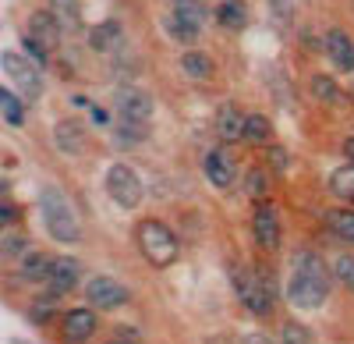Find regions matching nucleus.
Segmentation results:
<instances>
[{
    "instance_id": "f257e3e1",
    "label": "nucleus",
    "mask_w": 354,
    "mask_h": 344,
    "mask_svg": "<svg viewBox=\"0 0 354 344\" xmlns=\"http://www.w3.org/2000/svg\"><path fill=\"white\" fill-rule=\"evenodd\" d=\"M333 288V266L322 263V255L312 248H298L290 260V280L283 288V298L298 312H319L330 302Z\"/></svg>"
},
{
    "instance_id": "f03ea898",
    "label": "nucleus",
    "mask_w": 354,
    "mask_h": 344,
    "mask_svg": "<svg viewBox=\"0 0 354 344\" xmlns=\"http://www.w3.org/2000/svg\"><path fill=\"white\" fill-rule=\"evenodd\" d=\"M230 280H234V295H238V302L252 312L255 320H270L273 316V309H277L273 270H252V266L238 263L230 270Z\"/></svg>"
},
{
    "instance_id": "7ed1b4c3",
    "label": "nucleus",
    "mask_w": 354,
    "mask_h": 344,
    "mask_svg": "<svg viewBox=\"0 0 354 344\" xmlns=\"http://www.w3.org/2000/svg\"><path fill=\"white\" fill-rule=\"evenodd\" d=\"M135 245L153 270H170L181 255V242H177L174 227L160 217H142L135 224Z\"/></svg>"
},
{
    "instance_id": "20e7f679",
    "label": "nucleus",
    "mask_w": 354,
    "mask_h": 344,
    "mask_svg": "<svg viewBox=\"0 0 354 344\" xmlns=\"http://www.w3.org/2000/svg\"><path fill=\"white\" fill-rule=\"evenodd\" d=\"M39 220H43L46 235H50L53 242H61V245H75V242H82L78 213L71 210L68 195H64L61 188L46 185V188L39 192Z\"/></svg>"
},
{
    "instance_id": "39448f33",
    "label": "nucleus",
    "mask_w": 354,
    "mask_h": 344,
    "mask_svg": "<svg viewBox=\"0 0 354 344\" xmlns=\"http://www.w3.org/2000/svg\"><path fill=\"white\" fill-rule=\"evenodd\" d=\"M103 185H106V195L121 210H138L142 199H145V185H142V178L135 174L128 163H113L106 170V181Z\"/></svg>"
},
{
    "instance_id": "423d86ee",
    "label": "nucleus",
    "mask_w": 354,
    "mask_h": 344,
    "mask_svg": "<svg viewBox=\"0 0 354 344\" xmlns=\"http://www.w3.org/2000/svg\"><path fill=\"white\" fill-rule=\"evenodd\" d=\"M100 330V312L93 305H75L64 309L61 320H57V337L61 344H88Z\"/></svg>"
},
{
    "instance_id": "0eeeda50",
    "label": "nucleus",
    "mask_w": 354,
    "mask_h": 344,
    "mask_svg": "<svg viewBox=\"0 0 354 344\" xmlns=\"http://www.w3.org/2000/svg\"><path fill=\"white\" fill-rule=\"evenodd\" d=\"M131 302V291L124 288L117 277L110 273H96L85 280V305H93L96 312H113V309H124Z\"/></svg>"
},
{
    "instance_id": "6e6552de",
    "label": "nucleus",
    "mask_w": 354,
    "mask_h": 344,
    "mask_svg": "<svg viewBox=\"0 0 354 344\" xmlns=\"http://www.w3.org/2000/svg\"><path fill=\"white\" fill-rule=\"evenodd\" d=\"M4 75L15 82V89L28 100V103H36L43 96V78H39V68L28 61V57L15 53V50H4Z\"/></svg>"
},
{
    "instance_id": "1a4fd4ad",
    "label": "nucleus",
    "mask_w": 354,
    "mask_h": 344,
    "mask_svg": "<svg viewBox=\"0 0 354 344\" xmlns=\"http://www.w3.org/2000/svg\"><path fill=\"white\" fill-rule=\"evenodd\" d=\"M252 238L262 252H277L280 242H283V231H280V213L277 206L266 199V203H255L252 210Z\"/></svg>"
},
{
    "instance_id": "9d476101",
    "label": "nucleus",
    "mask_w": 354,
    "mask_h": 344,
    "mask_svg": "<svg viewBox=\"0 0 354 344\" xmlns=\"http://www.w3.org/2000/svg\"><path fill=\"white\" fill-rule=\"evenodd\" d=\"M117 118L121 121H131V125H149L153 121V96L145 89H135V85H124V89H117Z\"/></svg>"
},
{
    "instance_id": "9b49d317",
    "label": "nucleus",
    "mask_w": 354,
    "mask_h": 344,
    "mask_svg": "<svg viewBox=\"0 0 354 344\" xmlns=\"http://www.w3.org/2000/svg\"><path fill=\"white\" fill-rule=\"evenodd\" d=\"M202 170H205V181H209L213 188H220V192H230L234 181H238V163H234V156H230L223 146L205 150Z\"/></svg>"
},
{
    "instance_id": "f8f14e48",
    "label": "nucleus",
    "mask_w": 354,
    "mask_h": 344,
    "mask_svg": "<svg viewBox=\"0 0 354 344\" xmlns=\"http://www.w3.org/2000/svg\"><path fill=\"white\" fill-rule=\"evenodd\" d=\"M78 280H82V263L75 260V255H57L53 270L46 277V295H53V298L71 295L78 288Z\"/></svg>"
},
{
    "instance_id": "ddd939ff",
    "label": "nucleus",
    "mask_w": 354,
    "mask_h": 344,
    "mask_svg": "<svg viewBox=\"0 0 354 344\" xmlns=\"http://www.w3.org/2000/svg\"><path fill=\"white\" fill-rule=\"evenodd\" d=\"M322 50H326L330 57V64L344 75L354 71V39L344 33V28H330L326 36H322Z\"/></svg>"
},
{
    "instance_id": "4468645a",
    "label": "nucleus",
    "mask_w": 354,
    "mask_h": 344,
    "mask_svg": "<svg viewBox=\"0 0 354 344\" xmlns=\"http://www.w3.org/2000/svg\"><path fill=\"white\" fill-rule=\"evenodd\" d=\"M53 146L68 153V156H82L88 150V135H85V125L75 121V118H64L53 125Z\"/></svg>"
},
{
    "instance_id": "2eb2a0df",
    "label": "nucleus",
    "mask_w": 354,
    "mask_h": 344,
    "mask_svg": "<svg viewBox=\"0 0 354 344\" xmlns=\"http://www.w3.org/2000/svg\"><path fill=\"white\" fill-rule=\"evenodd\" d=\"M245 125H248V114L238 103H223L216 110V138L223 142V146H230V142H245Z\"/></svg>"
},
{
    "instance_id": "dca6fc26",
    "label": "nucleus",
    "mask_w": 354,
    "mask_h": 344,
    "mask_svg": "<svg viewBox=\"0 0 354 344\" xmlns=\"http://www.w3.org/2000/svg\"><path fill=\"white\" fill-rule=\"evenodd\" d=\"M28 36H32L43 50H57L61 46V36H64V28H61V21H57L50 11H36V15H28Z\"/></svg>"
},
{
    "instance_id": "f3484780",
    "label": "nucleus",
    "mask_w": 354,
    "mask_h": 344,
    "mask_svg": "<svg viewBox=\"0 0 354 344\" xmlns=\"http://www.w3.org/2000/svg\"><path fill=\"white\" fill-rule=\"evenodd\" d=\"M121 43H124V25L117 18L96 21L93 28H88V46H93L96 53H113V50H121Z\"/></svg>"
},
{
    "instance_id": "a211bd4d",
    "label": "nucleus",
    "mask_w": 354,
    "mask_h": 344,
    "mask_svg": "<svg viewBox=\"0 0 354 344\" xmlns=\"http://www.w3.org/2000/svg\"><path fill=\"white\" fill-rule=\"evenodd\" d=\"M50 270H53V255H46L39 248H28L21 255V263H18V277L28 280V284H46Z\"/></svg>"
},
{
    "instance_id": "6ab92c4d",
    "label": "nucleus",
    "mask_w": 354,
    "mask_h": 344,
    "mask_svg": "<svg viewBox=\"0 0 354 344\" xmlns=\"http://www.w3.org/2000/svg\"><path fill=\"white\" fill-rule=\"evenodd\" d=\"M308 93H312L319 103H326V107H344V103H347V93L337 85V78L322 75V71H315V75L308 78Z\"/></svg>"
},
{
    "instance_id": "aec40b11",
    "label": "nucleus",
    "mask_w": 354,
    "mask_h": 344,
    "mask_svg": "<svg viewBox=\"0 0 354 344\" xmlns=\"http://www.w3.org/2000/svg\"><path fill=\"white\" fill-rule=\"evenodd\" d=\"M181 71L192 82H209L216 75V64H213V57L205 53V50H185L181 53Z\"/></svg>"
},
{
    "instance_id": "412c9836",
    "label": "nucleus",
    "mask_w": 354,
    "mask_h": 344,
    "mask_svg": "<svg viewBox=\"0 0 354 344\" xmlns=\"http://www.w3.org/2000/svg\"><path fill=\"white\" fill-rule=\"evenodd\" d=\"M322 224H326V231H330L337 242H347V245H354V210H351V206L326 210Z\"/></svg>"
},
{
    "instance_id": "4be33fe9",
    "label": "nucleus",
    "mask_w": 354,
    "mask_h": 344,
    "mask_svg": "<svg viewBox=\"0 0 354 344\" xmlns=\"http://www.w3.org/2000/svg\"><path fill=\"white\" fill-rule=\"evenodd\" d=\"M227 33H241V28L248 25V4L245 0H220V8L213 15Z\"/></svg>"
},
{
    "instance_id": "5701e85b",
    "label": "nucleus",
    "mask_w": 354,
    "mask_h": 344,
    "mask_svg": "<svg viewBox=\"0 0 354 344\" xmlns=\"http://www.w3.org/2000/svg\"><path fill=\"white\" fill-rule=\"evenodd\" d=\"M270 178H273V170L270 167H248V174H245V195L252 199V203H266L270 199Z\"/></svg>"
},
{
    "instance_id": "b1692460",
    "label": "nucleus",
    "mask_w": 354,
    "mask_h": 344,
    "mask_svg": "<svg viewBox=\"0 0 354 344\" xmlns=\"http://www.w3.org/2000/svg\"><path fill=\"white\" fill-rule=\"evenodd\" d=\"M50 15L61 21L64 33H78L82 28V0H50Z\"/></svg>"
},
{
    "instance_id": "393cba45",
    "label": "nucleus",
    "mask_w": 354,
    "mask_h": 344,
    "mask_svg": "<svg viewBox=\"0 0 354 344\" xmlns=\"http://www.w3.org/2000/svg\"><path fill=\"white\" fill-rule=\"evenodd\" d=\"M245 142L248 146H273V121L266 114H248V125H245Z\"/></svg>"
},
{
    "instance_id": "a878e982",
    "label": "nucleus",
    "mask_w": 354,
    "mask_h": 344,
    "mask_svg": "<svg viewBox=\"0 0 354 344\" xmlns=\"http://www.w3.org/2000/svg\"><path fill=\"white\" fill-rule=\"evenodd\" d=\"M330 195H337L340 203H354V163H344V167H337L333 174H330Z\"/></svg>"
},
{
    "instance_id": "bb28decb",
    "label": "nucleus",
    "mask_w": 354,
    "mask_h": 344,
    "mask_svg": "<svg viewBox=\"0 0 354 344\" xmlns=\"http://www.w3.org/2000/svg\"><path fill=\"white\" fill-rule=\"evenodd\" d=\"M170 15L188 21V25H195V28H202L205 21H209V8H205V0H174Z\"/></svg>"
},
{
    "instance_id": "cd10ccee",
    "label": "nucleus",
    "mask_w": 354,
    "mask_h": 344,
    "mask_svg": "<svg viewBox=\"0 0 354 344\" xmlns=\"http://www.w3.org/2000/svg\"><path fill=\"white\" fill-rule=\"evenodd\" d=\"M277 344H315V337L301 320H283L277 330Z\"/></svg>"
},
{
    "instance_id": "c85d7f7f",
    "label": "nucleus",
    "mask_w": 354,
    "mask_h": 344,
    "mask_svg": "<svg viewBox=\"0 0 354 344\" xmlns=\"http://www.w3.org/2000/svg\"><path fill=\"white\" fill-rule=\"evenodd\" d=\"M0 114H4V121H8L11 128H21V121H25V107H21L18 93H11L8 85L0 89Z\"/></svg>"
},
{
    "instance_id": "c756f323",
    "label": "nucleus",
    "mask_w": 354,
    "mask_h": 344,
    "mask_svg": "<svg viewBox=\"0 0 354 344\" xmlns=\"http://www.w3.org/2000/svg\"><path fill=\"white\" fill-rule=\"evenodd\" d=\"M333 280L354 295V252H340L333 260Z\"/></svg>"
},
{
    "instance_id": "7c9ffc66",
    "label": "nucleus",
    "mask_w": 354,
    "mask_h": 344,
    "mask_svg": "<svg viewBox=\"0 0 354 344\" xmlns=\"http://www.w3.org/2000/svg\"><path fill=\"white\" fill-rule=\"evenodd\" d=\"M167 33H170V39H177V43H185V46H192L195 39H198V33L202 28H195V25H188V21H181V18H167Z\"/></svg>"
},
{
    "instance_id": "2f4dec72",
    "label": "nucleus",
    "mask_w": 354,
    "mask_h": 344,
    "mask_svg": "<svg viewBox=\"0 0 354 344\" xmlns=\"http://www.w3.org/2000/svg\"><path fill=\"white\" fill-rule=\"evenodd\" d=\"M266 167H270L273 174H287V170H290V153L283 146H277V142H273V146H266Z\"/></svg>"
},
{
    "instance_id": "473e14b6",
    "label": "nucleus",
    "mask_w": 354,
    "mask_h": 344,
    "mask_svg": "<svg viewBox=\"0 0 354 344\" xmlns=\"http://www.w3.org/2000/svg\"><path fill=\"white\" fill-rule=\"evenodd\" d=\"M21 46H25V53H28V61H32L36 68H46V61H50V50H43V46H39V43H36L32 36H28V33L21 36Z\"/></svg>"
},
{
    "instance_id": "72a5a7b5",
    "label": "nucleus",
    "mask_w": 354,
    "mask_h": 344,
    "mask_svg": "<svg viewBox=\"0 0 354 344\" xmlns=\"http://www.w3.org/2000/svg\"><path fill=\"white\" fill-rule=\"evenodd\" d=\"M149 135V125H131V121H117V138L124 142H142Z\"/></svg>"
},
{
    "instance_id": "f704fd0d",
    "label": "nucleus",
    "mask_w": 354,
    "mask_h": 344,
    "mask_svg": "<svg viewBox=\"0 0 354 344\" xmlns=\"http://www.w3.org/2000/svg\"><path fill=\"white\" fill-rule=\"evenodd\" d=\"M28 252V242L21 235H8L4 231V260H15V255H25Z\"/></svg>"
},
{
    "instance_id": "c9c22d12",
    "label": "nucleus",
    "mask_w": 354,
    "mask_h": 344,
    "mask_svg": "<svg viewBox=\"0 0 354 344\" xmlns=\"http://www.w3.org/2000/svg\"><path fill=\"white\" fill-rule=\"evenodd\" d=\"M0 224H4V231H8L11 224H18V206L8 203V195H4V206H0Z\"/></svg>"
},
{
    "instance_id": "e433bc0d",
    "label": "nucleus",
    "mask_w": 354,
    "mask_h": 344,
    "mask_svg": "<svg viewBox=\"0 0 354 344\" xmlns=\"http://www.w3.org/2000/svg\"><path fill=\"white\" fill-rule=\"evenodd\" d=\"M241 344H277L270 334H262V330H252V334H245L241 337Z\"/></svg>"
},
{
    "instance_id": "4c0bfd02",
    "label": "nucleus",
    "mask_w": 354,
    "mask_h": 344,
    "mask_svg": "<svg viewBox=\"0 0 354 344\" xmlns=\"http://www.w3.org/2000/svg\"><path fill=\"white\" fill-rule=\"evenodd\" d=\"M273 11H277V15H280L283 21L290 18V4H287V0H273Z\"/></svg>"
},
{
    "instance_id": "58836bf2",
    "label": "nucleus",
    "mask_w": 354,
    "mask_h": 344,
    "mask_svg": "<svg viewBox=\"0 0 354 344\" xmlns=\"http://www.w3.org/2000/svg\"><path fill=\"white\" fill-rule=\"evenodd\" d=\"M88 110H93V121H96V125H106V110H103V107H96V103H93Z\"/></svg>"
},
{
    "instance_id": "ea45409f",
    "label": "nucleus",
    "mask_w": 354,
    "mask_h": 344,
    "mask_svg": "<svg viewBox=\"0 0 354 344\" xmlns=\"http://www.w3.org/2000/svg\"><path fill=\"white\" fill-rule=\"evenodd\" d=\"M344 156H347V163H354V135L344 138Z\"/></svg>"
},
{
    "instance_id": "a19ab883",
    "label": "nucleus",
    "mask_w": 354,
    "mask_h": 344,
    "mask_svg": "<svg viewBox=\"0 0 354 344\" xmlns=\"http://www.w3.org/2000/svg\"><path fill=\"white\" fill-rule=\"evenodd\" d=\"M103 344H131V341H124V337H113V341H103Z\"/></svg>"
},
{
    "instance_id": "79ce46f5",
    "label": "nucleus",
    "mask_w": 354,
    "mask_h": 344,
    "mask_svg": "<svg viewBox=\"0 0 354 344\" xmlns=\"http://www.w3.org/2000/svg\"><path fill=\"white\" fill-rule=\"evenodd\" d=\"M351 103H354V89H351Z\"/></svg>"
}]
</instances>
